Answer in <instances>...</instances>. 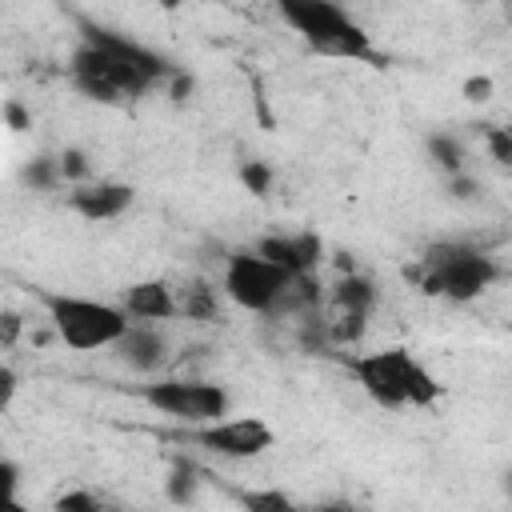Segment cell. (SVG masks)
<instances>
[{"label": "cell", "mask_w": 512, "mask_h": 512, "mask_svg": "<svg viewBox=\"0 0 512 512\" xmlns=\"http://www.w3.org/2000/svg\"><path fill=\"white\" fill-rule=\"evenodd\" d=\"M364 332H368V312H344V308H336L332 320H328V344H336V348L360 344Z\"/></svg>", "instance_id": "16"}, {"label": "cell", "mask_w": 512, "mask_h": 512, "mask_svg": "<svg viewBox=\"0 0 512 512\" xmlns=\"http://www.w3.org/2000/svg\"><path fill=\"white\" fill-rule=\"evenodd\" d=\"M16 388H20V380H16V372L4 364V368H0V408H8V404H12Z\"/></svg>", "instance_id": "29"}, {"label": "cell", "mask_w": 512, "mask_h": 512, "mask_svg": "<svg viewBox=\"0 0 512 512\" xmlns=\"http://www.w3.org/2000/svg\"><path fill=\"white\" fill-rule=\"evenodd\" d=\"M60 172H64V180H72V184H84V180H92V164H88V152H84V148H64V152H60Z\"/></svg>", "instance_id": "21"}, {"label": "cell", "mask_w": 512, "mask_h": 512, "mask_svg": "<svg viewBox=\"0 0 512 512\" xmlns=\"http://www.w3.org/2000/svg\"><path fill=\"white\" fill-rule=\"evenodd\" d=\"M56 508L60 512H96L100 508V496L96 492H84V488H72V492H60L56 496Z\"/></svg>", "instance_id": "24"}, {"label": "cell", "mask_w": 512, "mask_h": 512, "mask_svg": "<svg viewBox=\"0 0 512 512\" xmlns=\"http://www.w3.org/2000/svg\"><path fill=\"white\" fill-rule=\"evenodd\" d=\"M240 184L252 192V196H268L272 184H276V172L268 160H244L240 164Z\"/></svg>", "instance_id": "20"}, {"label": "cell", "mask_w": 512, "mask_h": 512, "mask_svg": "<svg viewBox=\"0 0 512 512\" xmlns=\"http://www.w3.org/2000/svg\"><path fill=\"white\" fill-rule=\"evenodd\" d=\"M160 8H184V4H200V0H156Z\"/></svg>", "instance_id": "31"}, {"label": "cell", "mask_w": 512, "mask_h": 512, "mask_svg": "<svg viewBox=\"0 0 512 512\" xmlns=\"http://www.w3.org/2000/svg\"><path fill=\"white\" fill-rule=\"evenodd\" d=\"M80 28V40H88V44H100V48H108V52H116L120 60H128V64H136L140 72H148L156 84H164L176 68L160 56V52H152V48H144L140 40H132V36H124V32H116V28H104V24H96V20H80L76 24Z\"/></svg>", "instance_id": "11"}, {"label": "cell", "mask_w": 512, "mask_h": 512, "mask_svg": "<svg viewBox=\"0 0 512 512\" xmlns=\"http://www.w3.org/2000/svg\"><path fill=\"white\" fill-rule=\"evenodd\" d=\"M408 280L424 296H440L448 304H472V300H480L500 280V264L480 244L440 240V244H428L424 248V256L416 260V268H408Z\"/></svg>", "instance_id": "1"}, {"label": "cell", "mask_w": 512, "mask_h": 512, "mask_svg": "<svg viewBox=\"0 0 512 512\" xmlns=\"http://www.w3.org/2000/svg\"><path fill=\"white\" fill-rule=\"evenodd\" d=\"M504 132H508V140H512V124H504Z\"/></svg>", "instance_id": "33"}, {"label": "cell", "mask_w": 512, "mask_h": 512, "mask_svg": "<svg viewBox=\"0 0 512 512\" xmlns=\"http://www.w3.org/2000/svg\"><path fill=\"white\" fill-rule=\"evenodd\" d=\"M424 148H428V160L448 176V172H460L464 168V144H460V136H452V132H428V140H424Z\"/></svg>", "instance_id": "15"}, {"label": "cell", "mask_w": 512, "mask_h": 512, "mask_svg": "<svg viewBox=\"0 0 512 512\" xmlns=\"http://www.w3.org/2000/svg\"><path fill=\"white\" fill-rule=\"evenodd\" d=\"M332 308H344V312H368L376 308V284L372 276L364 272H344L336 284H332Z\"/></svg>", "instance_id": "14"}, {"label": "cell", "mask_w": 512, "mask_h": 512, "mask_svg": "<svg viewBox=\"0 0 512 512\" xmlns=\"http://www.w3.org/2000/svg\"><path fill=\"white\" fill-rule=\"evenodd\" d=\"M500 484H504V492H508V496H512V468H508V472H504V476H500Z\"/></svg>", "instance_id": "32"}, {"label": "cell", "mask_w": 512, "mask_h": 512, "mask_svg": "<svg viewBox=\"0 0 512 512\" xmlns=\"http://www.w3.org/2000/svg\"><path fill=\"white\" fill-rule=\"evenodd\" d=\"M16 336H20V316H16V312H8V316H4V348H12V344H16Z\"/></svg>", "instance_id": "30"}, {"label": "cell", "mask_w": 512, "mask_h": 512, "mask_svg": "<svg viewBox=\"0 0 512 512\" xmlns=\"http://www.w3.org/2000/svg\"><path fill=\"white\" fill-rule=\"evenodd\" d=\"M296 276L280 264H272L268 256L252 252H232L224 260V296L256 316H280L288 312V296H292Z\"/></svg>", "instance_id": "6"}, {"label": "cell", "mask_w": 512, "mask_h": 512, "mask_svg": "<svg viewBox=\"0 0 512 512\" xmlns=\"http://www.w3.org/2000/svg\"><path fill=\"white\" fill-rule=\"evenodd\" d=\"M444 188H448V196H452V200H476V196L484 192V188H480V180H476V176H468L464 168H460V172H448V176H444Z\"/></svg>", "instance_id": "23"}, {"label": "cell", "mask_w": 512, "mask_h": 512, "mask_svg": "<svg viewBox=\"0 0 512 512\" xmlns=\"http://www.w3.org/2000/svg\"><path fill=\"white\" fill-rule=\"evenodd\" d=\"M492 92H496L492 76H468V80L460 84V96H464L468 104H488V100H492Z\"/></svg>", "instance_id": "25"}, {"label": "cell", "mask_w": 512, "mask_h": 512, "mask_svg": "<svg viewBox=\"0 0 512 512\" xmlns=\"http://www.w3.org/2000/svg\"><path fill=\"white\" fill-rule=\"evenodd\" d=\"M180 316H188V320H212L216 316V292L208 288V284H188V292H184V300H180Z\"/></svg>", "instance_id": "19"}, {"label": "cell", "mask_w": 512, "mask_h": 512, "mask_svg": "<svg viewBox=\"0 0 512 512\" xmlns=\"http://www.w3.org/2000/svg\"><path fill=\"white\" fill-rule=\"evenodd\" d=\"M164 92H168V96H172L176 104H184V100H188V96L196 92V80H192L188 72H180V68H176V72H172V76L164 80Z\"/></svg>", "instance_id": "26"}, {"label": "cell", "mask_w": 512, "mask_h": 512, "mask_svg": "<svg viewBox=\"0 0 512 512\" xmlns=\"http://www.w3.org/2000/svg\"><path fill=\"white\" fill-rule=\"evenodd\" d=\"M48 308V324L56 332V340L72 352H96V348H112L124 332H128V312L120 304L108 300H92V296H68V292H44L40 296Z\"/></svg>", "instance_id": "4"}, {"label": "cell", "mask_w": 512, "mask_h": 512, "mask_svg": "<svg viewBox=\"0 0 512 512\" xmlns=\"http://www.w3.org/2000/svg\"><path fill=\"white\" fill-rule=\"evenodd\" d=\"M256 252L288 268L292 276H312L324 260V240L316 232H268L256 240Z\"/></svg>", "instance_id": "10"}, {"label": "cell", "mask_w": 512, "mask_h": 512, "mask_svg": "<svg viewBox=\"0 0 512 512\" xmlns=\"http://www.w3.org/2000/svg\"><path fill=\"white\" fill-rule=\"evenodd\" d=\"M132 200H136L132 184H120V180H84V184H72V192H68V208L92 224L124 216L132 208Z\"/></svg>", "instance_id": "9"}, {"label": "cell", "mask_w": 512, "mask_h": 512, "mask_svg": "<svg viewBox=\"0 0 512 512\" xmlns=\"http://www.w3.org/2000/svg\"><path fill=\"white\" fill-rule=\"evenodd\" d=\"M240 504L256 508V512H288L292 508V500L284 492H240Z\"/></svg>", "instance_id": "22"}, {"label": "cell", "mask_w": 512, "mask_h": 512, "mask_svg": "<svg viewBox=\"0 0 512 512\" xmlns=\"http://www.w3.org/2000/svg\"><path fill=\"white\" fill-rule=\"evenodd\" d=\"M348 372L380 408H432L444 396V384L408 348H376L352 356Z\"/></svg>", "instance_id": "2"}, {"label": "cell", "mask_w": 512, "mask_h": 512, "mask_svg": "<svg viewBox=\"0 0 512 512\" xmlns=\"http://www.w3.org/2000/svg\"><path fill=\"white\" fill-rule=\"evenodd\" d=\"M20 180L32 188V192H52L64 172H60V156H32L24 168H20Z\"/></svg>", "instance_id": "18"}, {"label": "cell", "mask_w": 512, "mask_h": 512, "mask_svg": "<svg viewBox=\"0 0 512 512\" xmlns=\"http://www.w3.org/2000/svg\"><path fill=\"white\" fill-rule=\"evenodd\" d=\"M16 488H20V464L12 456H4L0 460V492H4V500H16Z\"/></svg>", "instance_id": "27"}, {"label": "cell", "mask_w": 512, "mask_h": 512, "mask_svg": "<svg viewBox=\"0 0 512 512\" xmlns=\"http://www.w3.org/2000/svg\"><path fill=\"white\" fill-rule=\"evenodd\" d=\"M196 488H200L196 464H192L188 456H176V460H172V472H168V484H164L168 500H172V504H192V500H196Z\"/></svg>", "instance_id": "17"}, {"label": "cell", "mask_w": 512, "mask_h": 512, "mask_svg": "<svg viewBox=\"0 0 512 512\" xmlns=\"http://www.w3.org/2000/svg\"><path fill=\"white\" fill-rule=\"evenodd\" d=\"M4 116H8V128H12V132L32 128V116H28V108H24L20 100H8V104H4Z\"/></svg>", "instance_id": "28"}, {"label": "cell", "mask_w": 512, "mask_h": 512, "mask_svg": "<svg viewBox=\"0 0 512 512\" xmlns=\"http://www.w3.org/2000/svg\"><path fill=\"white\" fill-rule=\"evenodd\" d=\"M120 308L132 316V320H172L180 316V300L172 292L168 280H136L120 292Z\"/></svg>", "instance_id": "13"}, {"label": "cell", "mask_w": 512, "mask_h": 512, "mask_svg": "<svg viewBox=\"0 0 512 512\" xmlns=\"http://www.w3.org/2000/svg\"><path fill=\"white\" fill-rule=\"evenodd\" d=\"M68 76H72L76 92H84L96 104H132L148 88H156V80L148 72H140L136 64H128L116 52L88 44V40L76 44V52L68 60Z\"/></svg>", "instance_id": "5"}, {"label": "cell", "mask_w": 512, "mask_h": 512, "mask_svg": "<svg viewBox=\"0 0 512 512\" xmlns=\"http://www.w3.org/2000/svg\"><path fill=\"white\" fill-rule=\"evenodd\" d=\"M280 20L316 52L332 60H360L380 64L372 36L336 4V0H272Z\"/></svg>", "instance_id": "3"}, {"label": "cell", "mask_w": 512, "mask_h": 512, "mask_svg": "<svg viewBox=\"0 0 512 512\" xmlns=\"http://www.w3.org/2000/svg\"><path fill=\"white\" fill-rule=\"evenodd\" d=\"M136 396L160 412L172 416L180 424H212L220 416H228V392L212 380H156V384H140Z\"/></svg>", "instance_id": "7"}, {"label": "cell", "mask_w": 512, "mask_h": 512, "mask_svg": "<svg viewBox=\"0 0 512 512\" xmlns=\"http://www.w3.org/2000/svg\"><path fill=\"white\" fill-rule=\"evenodd\" d=\"M112 352L132 372H156L168 360V336L160 328H152L148 320H132L128 332L112 344Z\"/></svg>", "instance_id": "12"}, {"label": "cell", "mask_w": 512, "mask_h": 512, "mask_svg": "<svg viewBox=\"0 0 512 512\" xmlns=\"http://www.w3.org/2000/svg\"><path fill=\"white\" fill-rule=\"evenodd\" d=\"M180 440L188 448H200V452H212L224 460H252L276 444V432L260 416H232V420L220 416L212 424H188V432Z\"/></svg>", "instance_id": "8"}]
</instances>
